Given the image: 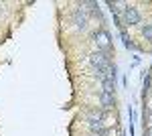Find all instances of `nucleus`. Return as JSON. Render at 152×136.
Returning <instances> with one entry per match:
<instances>
[{
    "label": "nucleus",
    "instance_id": "obj_1",
    "mask_svg": "<svg viewBox=\"0 0 152 136\" xmlns=\"http://www.w3.org/2000/svg\"><path fill=\"white\" fill-rule=\"evenodd\" d=\"M91 41L95 43L97 51H105V53H112V35L107 33L105 29H97L91 33Z\"/></svg>",
    "mask_w": 152,
    "mask_h": 136
},
{
    "label": "nucleus",
    "instance_id": "obj_2",
    "mask_svg": "<svg viewBox=\"0 0 152 136\" xmlns=\"http://www.w3.org/2000/svg\"><path fill=\"white\" fill-rule=\"evenodd\" d=\"M112 53H105V51H95L91 55H87V61L89 65L94 67V71H105L107 65H112V59H110Z\"/></svg>",
    "mask_w": 152,
    "mask_h": 136
},
{
    "label": "nucleus",
    "instance_id": "obj_3",
    "mask_svg": "<svg viewBox=\"0 0 152 136\" xmlns=\"http://www.w3.org/2000/svg\"><path fill=\"white\" fill-rule=\"evenodd\" d=\"M142 23V14L138 12L136 6H130V4H124V8H122V24L126 26H134V24H140Z\"/></svg>",
    "mask_w": 152,
    "mask_h": 136
},
{
    "label": "nucleus",
    "instance_id": "obj_4",
    "mask_svg": "<svg viewBox=\"0 0 152 136\" xmlns=\"http://www.w3.org/2000/svg\"><path fill=\"white\" fill-rule=\"evenodd\" d=\"M71 23L75 24L77 31H85L87 29V10L77 4V8L71 12Z\"/></svg>",
    "mask_w": 152,
    "mask_h": 136
},
{
    "label": "nucleus",
    "instance_id": "obj_5",
    "mask_svg": "<svg viewBox=\"0 0 152 136\" xmlns=\"http://www.w3.org/2000/svg\"><path fill=\"white\" fill-rule=\"evenodd\" d=\"M97 100H99V104H102V108H104V110H112V108L116 106V98H114V93L99 91V93H97Z\"/></svg>",
    "mask_w": 152,
    "mask_h": 136
},
{
    "label": "nucleus",
    "instance_id": "obj_6",
    "mask_svg": "<svg viewBox=\"0 0 152 136\" xmlns=\"http://www.w3.org/2000/svg\"><path fill=\"white\" fill-rule=\"evenodd\" d=\"M142 37H144L146 41H152V23L142 24Z\"/></svg>",
    "mask_w": 152,
    "mask_h": 136
},
{
    "label": "nucleus",
    "instance_id": "obj_7",
    "mask_svg": "<svg viewBox=\"0 0 152 136\" xmlns=\"http://www.w3.org/2000/svg\"><path fill=\"white\" fill-rule=\"evenodd\" d=\"M120 33H122V41H124V45L128 47V49H136V45L132 43V39H130V37H128V33H126V29H122Z\"/></svg>",
    "mask_w": 152,
    "mask_h": 136
}]
</instances>
